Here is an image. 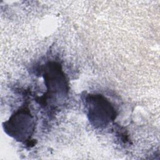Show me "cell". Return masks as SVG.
<instances>
[{"mask_svg":"<svg viewBox=\"0 0 160 160\" xmlns=\"http://www.w3.org/2000/svg\"><path fill=\"white\" fill-rule=\"evenodd\" d=\"M88 116L96 127L106 126L116 118V112L111 103L100 94H89L86 99Z\"/></svg>","mask_w":160,"mask_h":160,"instance_id":"1","label":"cell"},{"mask_svg":"<svg viewBox=\"0 0 160 160\" xmlns=\"http://www.w3.org/2000/svg\"><path fill=\"white\" fill-rule=\"evenodd\" d=\"M4 130L14 138L22 141L29 137L34 129L33 119L28 109H20L4 122Z\"/></svg>","mask_w":160,"mask_h":160,"instance_id":"2","label":"cell"}]
</instances>
